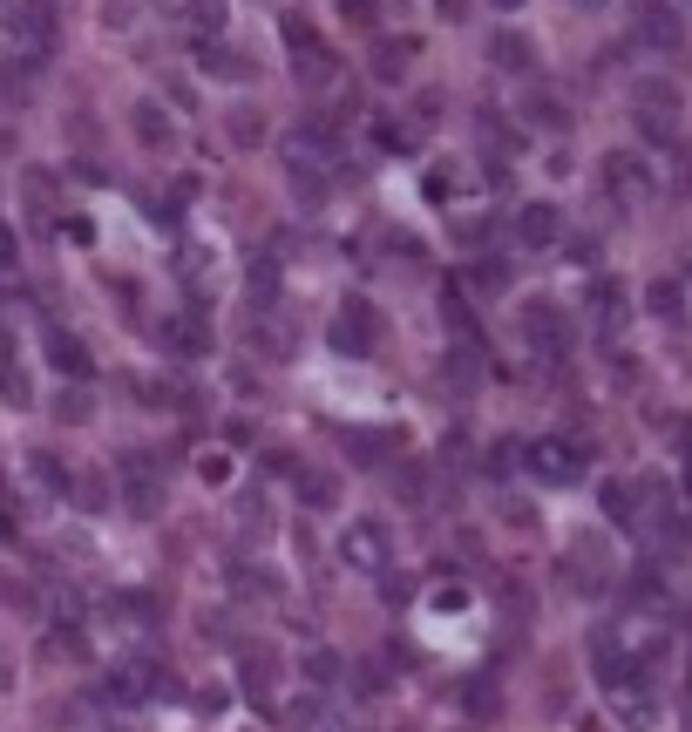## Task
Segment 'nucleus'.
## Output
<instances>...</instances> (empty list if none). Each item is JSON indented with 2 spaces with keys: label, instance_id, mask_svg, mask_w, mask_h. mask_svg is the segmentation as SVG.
<instances>
[{
  "label": "nucleus",
  "instance_id": "1",
  "mask_svg": "<svg viewBox=\"0 0 692 732\" xmlns=\"http://www.w3.org/2000/svg\"><path fill=\"white\" fill-rule=\"evenodd\" d=\"M0 27H8V48L41 62V55H55V34H62V14H55V0H8V14H0Z\"/></svg>",
  "mask_w": 692,
  "mask_h": 732
},
{
  "label": "nucleus",
  "instance_id": "2",
  "mask_svg": "<svg viewBox=\"0 0 692 732\" xmlns=\"http://www.w3.org/2000/svg\"><path fill=\"white\" fill-rule=\"evenodd\" d=\"M156 691H177V678L163 665H150V658H136V665H116L102 678V706H150Z\"/></svg>",
  "mask_w": 692,
  "mask_h": 732
},
{
  "label": "nucleus",
  "instance_id": "3",
  "mask_svg": "<svg viewBox=\"0 0 692 732\" xmlns=\"http://www.w3.org/2000/svg\"><path fill=\"white\" fill-rule=\"evenodd\" d=\"M523 462H529V475L537 481H578L584 468H591V455L570 434H543V441H529L523 447Z\"/></svg>",
  "mask_w": 692,
  "mask_h": 732
},
{
  "label": "nucleus",
  "instance_id": "4",
  "mask_svg": "<svg viewBox=\"0 0 692 732\" xmlns=\"http://www.w3.org/2000/svg\"><path fill=\"white\" fill-rule=\"evenodd\" d=\"M340 556L353 563V569H387L394 563V536H387V522H374V515H360V522H347V536H340Z\"/></svg>",
  "mask_w": 692,
  "mask_h": 732
},
{
  "label": "nucleus",
  "instance_id": "5",
  "mask_svg": "<svg viewBox=\"0 0 692 732\" xmlns=\"http://www.w3.org/2000/svg\"><path fill=\"white\" fill-rule=\"evenodd\" d=\"M41 359H48L62 380H96V359H89V346H81L75 333H62V325H48V333H41Z\"/></svg>",
  "mask_w": 692,
  "mask_h": 732
},
{
  "label": "nucleus",
  "instance_id": "6",
  "mask_svg": "<svg viewBox=\"0 0 692 732\" xmlns=\"http://www.w3.org/2000/svg\"><path fill=\"white\" fill-rule=\"evenodd\" d=\"M604 184H611V190H618L625 203H645V197H651V170H645V163H638L631 149H618V156H611V163H604Z\"/></svg>",
  "mask_w": 692,
  "mask_h": 732
},
{
  "label": "nucleus",
  "instance_id": "7",
  "mask_svg": "<svg viewBox=\"0 0 692 732\" xmlns=\"http://www.w3.org/2000/svg\"><path fill=\"white\" fill-rule=\"evenodd\" d=\"M523 340L543 346V353H563V346H570V325H563L557 306H529V312H523Z\"/></svg>",
  "mask_w": 692,
  "mask_h": 732
},
{
  "label": "nucleus",
  "instance_id": "8",
  "mask_svg": "<svg viewBox=\"0 0 692 732\" xmlns=\"http://www.w3.org/2000/svg\"><path fill=\"white\" fill-rule=\"evenodd\" d=\"M638 122H645L651 136H666L672 122H679V96L666 89V81H645V89H638Z\"/></svg>",
  "mask_w": 692,
  "mask_h": 732
},
{
  "label": "nucleus",
  "instance_id": "9",
  "mask_svg": "<svg viewBox=\"0 0 692 732\" xmlns=\"http://www.w3.org/2000/svg\"><path fill=\"white\" fill-rule=\"evenodd\" d=\"M122 475H130V509H136V515H156V509H163V475H150L143 455L122 462Z\"/></svg>",
  "mask_w": 692,
  "mask_h": 732
},
{
  "label": "nucleus",
  "instance_id": "10",
  "mask_svg": "<svg viewBox=\"0 0 692 732\" xmlns=\"http://www.w3.org/2000/svg\"><path fill=\"white\" fill-rule=\"evenodd\" d=\"M366 325H374V312H366L360 299H347V306H340V325H333V346H340V353H366V346H374Z\"/></svg>",
  "mask_w": 692,
  "mask_h": 732
},
{
  "label": "nucleus",
  "instance_id": "11",
  "mask_svg": "<svg viewBox=\"0 0 692 732\" xmlns=\"http://www.w3.org/2000/svg\"><path fill=\"white\" fill-rule=\"evenodd\" d=\"M285 149H293V163H333V156H340V136L319 130V122H306V130H293V143H285Z\"/></svg>",
  "mask_w": 692,
  "mask_h": 732
},
{
  "label": "nucleus",
  "instance_id": "12",
  "mask_svg": "<svg viewBox=\"0 0 692 732\" xmlns=\"http://www.w3.org/2000/svg\"><path fill=\"white\" fill-rule=\"evenodd\" d=\"M516 237L523 244H557V203H523V211H516Z\"/></svg>",
  "mask_w": 692,
  "mask_h": 732
},
{
  "label": "nucleus",
  "instance_id": "13",
  "mask_svg": "<svg viewBox=\"0 0 692 732\" xmlns=\"http://www.w3.org/2000/svg\"><path fill=\"white\" fill-rule=\"evenodd\" d=\"M136 136L150 149H177V122L163 115V109H150V102H136Z\"/></svg>",
  "mask_w": 692,
  "mask_h": 732
},
{
  "label": "nucleus",
  "instance_id": "14",
  "mask_svg": "<svg viewBox=\"0 0 692 732\" xmlns=\"http://www.w3.org/2000/svg\"><path fill=\"white\" fill-rule=\"evenodd\" d=\"M0 393H8L14 407H28L34 393H28V380H21V366H14V333L0 325Z\"/></svg>",
  "mask_w": 692,
  "mask_h": 732
},
{
  "label": "nucleus",
  "instance_id": "15",
  "mask_svg": "<svg viewBox=\"0 0 692 732\" xmlns=\"http://www.w3.org/2000/svg\"><path fill=\"white\" fill-rule=\"evenodd\" d=\"M407 62H415V41H387L381 62H374V75H381V81H400V75H407Z\"/></svg>",
  "mask_w": 692,
  "mask_h": 732
},
{
  "label": "nucleus",
  "instance_id": "16",
  "mask_svg": "<svg viewBox=\"0 0 692 732\" xmlns=\"http://www.w3.org/2000/svg\"><path fill=\"white\" fill-rule=\"evenodd\" d=\"M503 278H509V271H503V258H482V265H469V285H475L482 299H488V292H503Z\"/></svg>",
  "mask_w": 692,
  "mask_h": 732
},
{
  "label": "nucleus",
  "instance_id": "17",
  "mask_svg": "<svg viewBox=\"0 0 692 732\" xmlns=\"http://www.w3.org/2000/svg\"><path fill=\"white\" fill-rule=\"evenodd\" d=\"M190 27L197 34H218L224 27V0H190Z\"/></svg>",
  "mask_w": 692,
  "mask_h": 732
},
{
  "label": "nucleus",
  "instance_id": "18",
  "mask_svg": "<svg viewBox=\"0 0 692 732\" xmlns=\"http://www.w3.org/2000/svg\"><path fill=\"white\" fill-rule=\"evenodd\" d=\"M163 340H171L177 353H204V346H211V333H204V325H184V319H177V325H171V333H163Z\"/></svg>",
  "mask_w": 692,
  "mask_h": 732
},
{
  "label": "nucleus",
  "instance_id": "19",
  "mask_svg": "<svg viewBox=\"0 0 692 732\" xmlns=\"http://www.w3.org/2000/svg\"><path fill=\"white\" fill-rule=\"evenodd\" d=\"M34 475H41V488H48V496H68V468H62L55 455H34Z\"/></svg>",
  "mask_w": 692,
  "mask_h": 732
},
{
  "label": "nucleus",
  "instance_id": "20",
  "mask_svg": "<svg viewBox=\"0 0 692 732\" xmlns=\"http://www.w3.org/2000/svg\"><path fill=\"white\" fill-rule=\"evenodd\" d=\"M299 502H312V509H333V481H326V475H299Z\"/></svg>",
  "mask_w": 692,
  "mask_h": 732
},
{
  "label": "nucleus",
  "instance_id": "21",
  "mask_svg": "<svg viewBox=\"0 0 692 732\" xmlns=\"http://www.w3.org/2000/svg\"><path fill=\"white\" fill-rule=\"evenodd\" d=\"M604 515H611V522H631V515H638V509H631V488L611 481V488H604Z\"/></svg>",
  "mask_w": 692,
  "mask_h": 732
},
{
  "label": "nucleus",
  "instance_id": "22",
  "mask_svg": "<svg viewBox=\"0 0 692 732\" xmlns=\"http://www.w3.org/2000/svg\"><path fill=\"white\" fill-rule=\"evenodd\" d=\"M204 68H218V75H252V62H238V55H218V48H204Z\"/></svg>",
  "mask_w": 692,
  "mask_h": 732
},
{
  "label": "nucleus",
  "instance_id": "23",
  "mask_svg": "<svg viewBox=\"0 0 692 732\" xmlns=\"http://www.w3.org/2000/svg\"><path fill=\"white\" fill-rule=\"evenodd\" d=\"M21 265V237H14V224H0V271H14Z\"/></svg>",
  "mask_w": 692,
  "mask_h": 732
},
{
  "label": "nucleus",
  "instance_id": "24",
  "mask_svg": "<svg viewBox=\"0 0 692 732\" xmlns=\"http://www.w3.org/2000/svg\"><path fill=\"white\" fill-rule=\"evenodd\" d=\"M496 62H503V68H523V41H516V34H496Z\"/></svg>",
  "mask_w": 692,
  "mask_h": 732
},
{
  "label": "nucleus",
  "instance_id": "25",
  "mask_svg": "<svg viewBox=\"0 0 692 732\" xmlns=\"http://www.w3.org/2000/svg\"><path fill=\"white\" fill-rule=\"evenodd\" d=\"M197 475H204V481H224V475H231V455H197Z\"/></svg>",
  "mask_w": 692,
  "mask_h": 732
},
{
  "label": "nucleus",
  "instance_id": "26",
  "mask_svg": "<svg viewBox=\"0 0 692 732\" xmlns=\"http://www.w3.org/2000/svg\"><path fill=\"white\" fill-rule=\"evenodd\" d=\"M272 285H278V265L259 258V265H252V292H272Z\"/></svg>",
  "mask_w": 692,
  "mask_h": 732
},
{
  "label": "nucleus",
  "instance_id": "27",
  "mask_svg": "<svg viewBox=\"0 0 692 732\" xmlns=\"http://www.w3.org/2000/svg\"><path fill=\"white\" fill-rule=\"evenodd\" d=\"M435 14H441V21H462V14H469V0H435Z\"/></svg>",
  "mask_w": 692,
  "mask_h": 732
},
{
  "label": "nucleus",
  "instance_id": "28",
  "mask_svg": "<svg viewBox=\"0 0 692 732\" xmlns=\"http://www.w3.org/2000/svg\"><path fill=\"white\" fill-rule=\"evenodd\" d=\"M0 543H14V515L8 509H0Z\"/></svg>",
  "mask_w": 692,
  "mask_h": 732
},
{
  "label": "nucleus",
  "instance_id": "29",
  "mask_svg": "<svg viewBox=\"0 0 692 732\" xmlns=\"http://www.w3.org/2000/svg\"><path fill=\"white\" fill-rule=\"evenodd\" d=\"M496 8H503V14H509V8H523V0H496Z\"/></svg>",
  "mask_w": 692,
  "mask_h": 732
}]
</instances>
